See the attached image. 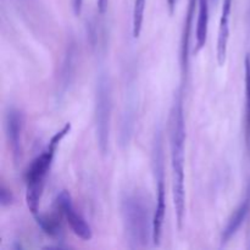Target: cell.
I'll return each mask as SVG.
<instances>
[{
    "mask_svg": "<svg viewBox=\"0 0 250 250\" xmlns=\"http://www.w3.org/2000/svg\"><path fill=\"white\" fill-rule=\"evenodd\" d=\"M210 0H198V20L195 28V49L194 53H199L204 48L208 38L209 28Z\"/></svg>",
    "mask_w": 250,
    "mask_h": 250,
    "instance_id": "cell-10",
    "label": "cell"
},
{
    "mask_svg": "<svg viewBox=\"0 0 250 250\" xmlns=\"http://www.w3.org/2000/svg\"><path fill=\"white\" fill-rule=\"evenodd\" d=\"M107 0H98V7H99L100 12H104L106 9Z\"/></svg>",
    "mask_w": 250,
    "mask_h": 250,
    "instance_id": "cell-18",
    "label": "cell"
},
{
    "mask_svg": "<svg viewBox=\"0 0 250 250\" xmlns=\"http://www.w3.org/2000/svg\"><path fill=\"white\" fill-rule=\"evenodd\" d=\"M178 0H167V6H168V11L170 14L172 15L176 10V5H177Z\"/></svg>",
    "mask_w": 250,
    "mask_h": 250,
    "instance_id": "cell-17",
    "label": "cell"
},
{
    "mask_svg": "<svg viewBox=\"0 0 250 250\" xmlns=\"http://www.w3.org/2000/svg\"><path fill=\"white\" fill-rule=\"evenodd\" d=\"M71 128H72V126H71L70 122H67L60 131L56 132L51 137L49 143L46 144L44 150L32 161L31 165L27 168L26 173H24L27 207L34 217L39 214V203H41L46 176H48L51 165H53L56 150H58L62 139L70 133Z\"/></svg>",
    "mask_w": 250,
    "mask_h": 250,
    "instance_id": "cell-3",
    "label": "cell"
},
{
    "mask_svg": "<svg viewBox=\"0 0 250 250\" xmlns=\"http://www.w3.org/2000/svg\"><path fill=\"white\" fill-rule=\"evenodd\" d=\"M249 211H250V193H248L246 199L241 203V205L234 210L232 216L229 217V222H227L226 227H225L224 232H222V236H221L222 243L224 244L227 243V242H229V239H231L232 237L238 232V229H241L243 222L246 221Z\"/></svg>",
    "mask_w": 250,
    "mask_h": 250,
    "instance_id": "cell-11",
    "label": "cell"
},
{
    "mask_svg": "<svg viewBox=\"0 0 250 250\" xmlns=\"http://www.w3.org/2000/svg\"><path fill=\"white\" fill-rule=\"evenodd\" d=\"M14 203V195H12L11 190L7 189L4 185L0 187V204L2 207H9Z\"/></svg>",
    "mask_w": 250,
    "mask_h": 250,
    "instance_id": "cell-15",
    "label": "cell"
},
{
    "mask_svg": "<svg viewBox=\"0 0 250 250\" xmlns=\"http://www.w3.org/2000/svg\"><path fill=\"white\" fill-rule=\"evenodd\" d=\"M165 159H164L163 137L160 132L155 136L153 146V166L156 182V207L154 210L153 242L159 246L163 236V226L166 211V186H165Z\"/></svg>",
    "mask_w": 250,
    "mask_h": 250,
    "instance_id": "cell-5",
    "label": "cell"
},
{
    "mask_svg": "<svg viewBox=\"0 0 250 250\" xmlns=\"http://www.w3.org/2000/svg\"><path fill=\"white\" fill-rule=\"evenodd\" d=\"M195 1L197 0H189L188 4L187 14H186L185 26H183L182 39H181V66H182L183 78L188 73V63H189V44H190V31H192L193 17L195 11Z\"/></svg>",
    "mask_w": 250,
    "mask_h": 250,
    "instance_id": "cell-9",
    "label": "cell"
},
{
    "mask_svg": "<svg viewBox=\"0 0 250 250\" xmlns=\"http://www.w3.org/2000/svg\"><path fill=\"white\" fill-rule=\"evenodd\" d=\"M185 148H186V120L183 107L182 89L173 100L170 112V151L171 168L173 182V203L178 229H182L186 215L185 187Z\"/></svg>",
    "mask_w": 250,
    "mask_h": 250,
    "instance_id": "cell-1",
    "label": "cell"
},
{
    "mask_svg": "<svg viewBox=\"0 0 250 250\" xmlns=\"http://www.w3.org/2000/svg\"><path fill=\"white\" fill-rule=\"evenodd\" d=\"M34 219L42 229L50 237H58L60 233V222L56 216H48V215L38 214Z\"/></svg>",
    "mask_w": 250,
    "mask_h": 250,
    "instance_id": "cell-12",
    "label": "cell"
},
{
    "mask_svg": "<svg viewBox=\"0 0 250 250\" xmlns=\"http://www.w3.org/2000/svg\"><path fill=\"white\" fill-rule=\"evenodd\" d=\"M122 222L128 247L132 249L146 248L153 241L154 214L148 202L138 193H128L121 202Z\"/></svg>",
    "mask_w": 250,
    "mask_h": 250,
    "instance_id": "cell-2",
    "label": "cell"
},
{
    "mask_svg": "<svg viewBox=\"0 0 250 250\" xmlns=\"http://www.w3.org/2000/svg\"><path fill=\"white\" fill-rule=\"evenodd\" d=\"M246 141L250 151V58L246 59Z\"/></svg>",
    "mask_w": 250,
    "mask_h": 250,
    "instance_id": "cell-14",
    "label": "cell"
},
{
    "mask_svg": "<svg viewBox=\"0 0 250 250\" xmlns=\"http://www.w3.org/2000/svg\"><path fill=\"white\" fill-rule=\"evenodd\" d=\"M26 125V116L23 111L17 107H10L5 115V132L12 159L19 163L22 158V137Z\"/></svg>",
    "mask_w": 250,
    "mask_h": 250,
    "instance_id": "cell-7",
    "label": "cell"
},
{
    "mask_svg": "<svg viewBox=\"0 0 250 250\" xmlns=\"http://www.w3.org/2000/svg\"><path fill=\"white\" fill-rule=\"evenodd\" d=\"M146 0H136L133 7V17H132V33L134 38L141 36L142 27H143L144 11H146Z\"/></svg>",
    "mask_w": 250,
    "mask_h": 250,
    "instance_id": "cell-13",
    "label": "cell"
},
{
    "mask_svg": "<svg viewBox=\"0 0 250 250\" xmlns=\"http://www.w3.org/2000/svg\"><path fill=\"white\" fill-rule=\"evenodd\" d=\"M232 0H224L222 2L221 19H220L219 37H217V62L224 66L227 59V48L229 41V20H231Z\"/></svg>",
    "mask_w": 250,
    "mask_h": 250,
    "instance_id": "cell-8",
    "label": "cell"
},
{
    "mask_svg": "<svg viewBox=\"0 0 250 250\" xmlns=\"http://www.w3.org/2000/svg\"><path fill=\"white\" fill-rule=\"evenodd\" d=\"M56 203H58V208L60 209V211L67 220L73 233L83 241H90L93 237L92 227L85 221L84 217L76 210L70 193L67 190H61L59 193Z\"/></svg>",
    "mask_w": 250,
    "mask_h": 250,
    "instance_id": "cell-6",
    "label": "cell"
},
{
    "mask_svg": "<svg viewBox=\"0 0 250 250\" xmlns=\"http://www.w3.org/2000/svg\"><path fill=\"white\" fill-rule=\"evenodd\" d=\"M112 112V88L106 73H100L95 89V129L98 146L103 154L109 151Z\"/></svg>",
    "mask_w": 250,
    "mask_h": 250,
    "instance_id": "cell-4",
    "label": "cell"
},
{
    "mask_svg": "<svg viewBox=\"0 0 250 250\" xmlns=\"http://www.w3.org/2000/svg\"><path fill=\"white\" fill-rule=\"evenodd\" d=\"M82 7H83V0H72V9L76 16H80L81 12H82Z\"/></svg>",
    "mask_w": 250,
    "mask_h": 250,
    "instance_id": "cell-16",
    "label": "cell"
}]
</instances>
